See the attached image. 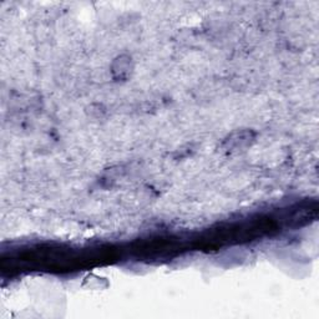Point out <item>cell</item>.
I'll use <instances>...</instances> for the list:
<instances>
[{
    "label": "cell",
    "mask_w": 319,
    "mask_h": 319,
    "mask_svg": "<svg viewBox=\"0 0 319 319\" xmlns=\"http://www.w3.org/2000/svg\"><path fill=\"white\" fill-rule=\"evenodd\" d=\"M253 140V132L248 131V130H241V131H236L229 135L224 141V145L229 151H238V150H243L244 147L249 146Z\"/></svg>",
    "instance_id": "obj_1"
},
{
    "label": "cell",
    "mask_w": 319,
    "mask_h": 319,
    "mask_svg": "<svg viewBox=\"0 0 319 319\" xmlns=\"http://www.w3.org/2000/svg\"><path fill=\"white\" fill-rule=\"evenodd\" d=\"M131 59L127 58V56H120V58L116 59V61H115L114 64V68H112V73L117 76H119L120 79L125 78V76H127L130 74V71H131V65H130V63H131Z\"/></svg>",
    "instance_id": "obj_2"
},
{
    "label": "cell",
    "mask_w": 319,
    "mask_h": 319,
    "mask_svg": "<svg viewBox=\"0 0 319 319\" xmlns=\"http://www.w3.org/2000/svg\"><path fill=\"white\" fill-rule=\"evenodd\" d=\"M307 212V211L305 210H300V213L303 214L302 217H300V218H308V213H305ZM298 218H299V213H294L293 214V217H292V221H298Z\"/></svg>",
    "instance_id": "obj_3"
}]
</instances>
